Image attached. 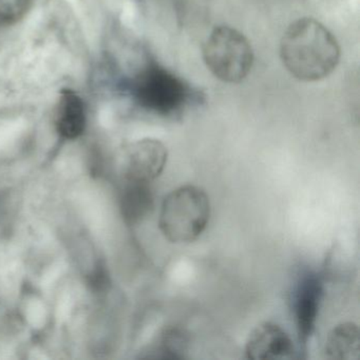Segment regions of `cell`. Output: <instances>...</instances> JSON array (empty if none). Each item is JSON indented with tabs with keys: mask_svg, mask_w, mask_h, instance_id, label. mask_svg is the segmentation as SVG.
Here are the masks:
<instances>
[{
	"mask_svg": "<svg viewBox=\"0 0 360 360\" xmlns=\"http://www.w3.org/2000/svg\"><path fill=\"white\" fill-rule=\"evenodd\" d=\"M360 353L359 328L353 322L335 326L326 337L324 354L328 359L358 360Z\"/></svg>",
	"mask_w": 360,
	"mask_h": 360,
	"instance_id": "obj_9",
	"label": "cell"
},
{
	"mask_svg": "<svg viewBox=\"0 0 360 360\" xmlns=\"http://www.w3.org/2000/svg\"><path fill=\"white\" fill-rule=\"evenodd\" d=\"M187 337L180 330H169L162 337V358H183L187 351Z\"/></svg>",
	"mask_w": 360,
	"mask_h": 360,
	"instance_id": "obj_12",
	"label": "cell"
},
{
	"mask_svg": "<svg viewBox=\"0 0 360 360\" xmlns=\"http://www.w3.org/2000/svg\"><path fill=\"white\" fill-rule=\"evenodd\" d=\"M167 148L155 139L130 143L120 153L119 169L126 182L150 183L167 163Z\"/></svg>",
	"mask_w": 360,
	"mask_h": 360,
	"instance_id": "obj_5",
	"label": "cell"
},
{
	"mask_svg": "<svg viewBox=\"0 0 360 360\" xmlns=\"http://www.w3.org/2000/svg\"><path fill=\"white\" fill-rule=\"evenodd\" d=\"M210 218V201L205 191L193 185H184L168 193L163 200L160 229L172 243H189L203 233Z\"/></svg>",
	"mask_w": 360,
	"mask_h": 360,
	"instance_id": "obj_2",
	"label": "cell"
},
{
	"mask_svg": "<svg viewBox=\"0 0 360 360\" xmlns=\"http://www.w3.org/2000/svg\"><path fill=\"white\" fill-rule=\"evenodd\" d=\"M202 54L208 70L227 84L241 83L254 64V51L248 39L226 25L217 26L210 32Z\"/></svg>",
	"mask_w": 360,
	"mask_h": 360,
	"instance_id": "obj_3",
	"label": "cell"
},
{
	"mask_svg": "<svg viewBox=\"0 0 360 360\" xmlns=\"http://www.w3.org/2000/svg\"><path fill=\"white\" fill-rule=\"evenodd\" d=\"M245 353L254 360L288 359L294 355V342L281 326L263 322L250 332Z\"/></svg>",
	"mask_w": 360,
	"mask_h": 360,
	"instance_id": "obj_6",
	"label": "cell"
},
{
	"mask_svg": "<svg viewBox=\"0 0 360 360\" xmlns=\"http://www.w3.org/2000/svg\"><path fill=\"white\" fill-rule=\"evenodd\" d=\"M33 0H0V28L18 24L30 11Z\"/></svg>",
	"mask_w": 360,
	"mask_h": 360,
	"instance_id": "obj_11",
	"label": "cell"
},
{
	"mask_svg": "<svg viewBox=\"0 0 360 360\" xmlns=\"http://www.w3.org/2000/svg\"><path fill=\"white\" fill-rule=\"evenodd\" d=\"M126 183L127 185L122 198V210L128 222L138 223L153 210V191L149 183Z\"/></svg>",
	"mask_w": 360,
	"mask_h": 360,
	"instance_id": "obj_10",
	"label": "cell"
},
{
	"mask_svg": "<svg viewBox=\"0 0 360 360\" xmlns=\"http://www.w3.org/2000/svg\"><path fill=\"white\" fill-rule=\"evenodd\" d=\"M132 94L141 107L164 117L182 110L193 98L188 84L157 64L148 65L139 73Z\"/></svg>",
	"mask_w": 360,
	"mask_h": 360,
	"instance_id": "obj_4",
	"label": "cell"
},
{
	"mask_svg": "<svg viewBox=\"0 0 360 360\" xmlns=\"http://www.w3.org/2000/svg\"><path fill=\"white\" fill-rule=\"evenodd\" d=\"M340 47L333 33L311 18H299L283 33L280 58L286 70L301 82L321 81L338 66Z\"/></svg>",
	"mask_w": 360,
	"mask_h": 360,
	"instance_id": "obj_1",
	"label": "cell"
},
{
	"mask_svg": "<svg viewBox=\"0 0 360 360\" xmlns=\"http://www.w3.org/2000/svg\"><path fill=\"white\" fill-rule=\"evenodd\" d=\"M86 109L83 100L72 90L62 92L56 111V129L67 140L83 134L86 127Z\"/></svg>",
	"mask_w": 360,
	"mask_h": 360,
	"instance_id": "obj_8",
	"label": "cell"
},
{
	"mask_svg": "<svg viewBox=\"0 0 360 360\" xmlns=\"http://www.w3.org/2000/svg\"><path fill=\"white\" fill-rule=\"evenodd\" d=\"M323 295L321 278L315 273H307L301 278L294 297V314L299 335L307 341L315 328Z\"/></svg>",
	"mask_w": 360,
	"mask_h": 360,
	"instance_id": "obj_7",
	"label": "cell"
}]
</instances>
